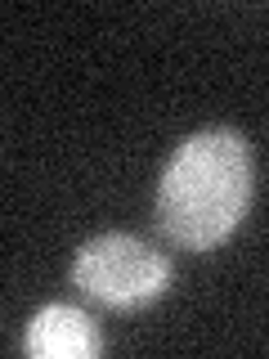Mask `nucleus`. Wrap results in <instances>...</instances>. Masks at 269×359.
Returning a JSON list of instances; mask_svg holds the SVG:
<instances>
[{
  "label": "nucleus",
  "mask_w": 269,
  "mask_h": 359,
  "mask_svg": "<svg viewBox=\"0 0 269 359\" xmlns=\"http://www.w3.org/2000/svg\"><path fill=\"white\" fill-rule=\"evenodd\" d=\"M251 202V144L238 130H198L166 162L157 229L184 252H211L238 229Z\"/></svg>",
  "instance_id": "1"
},
{
  "label": "nucleus",
  "mask_w": 269,
  "mask_h": 359,
  "mask_svg": "<svg viewBox=\"0 0 269 359\" xmlns=\"http://www.w3.org/2000/svg\"><path fill=\"white\" fill-rule=\"evenodd\" d=\"M72 283L90 301L112 310H134L149 306L171 283V261L153 252L149 243L130 238V233H104L90 238L72 261Z\"/></svg>",
  "instance_id": "2"
},
{
  "label": "nucleus",
  "mask_w": 269,
  "mask_h": 359,
  "mask_svg": "<svg viewBox=\"0 0 269 359\" xmlns=\"http://www.w3.org/2000/svg\"><path fill=\"white\" fill-rule=\"evenodd\" d=\"M22 346L36 359H95L99 346H104V337H99V323L90 319L85 310L50 301V306H41L32 314Z\"/></svg>",
  "instance_id": "3"
}]
</instances>
